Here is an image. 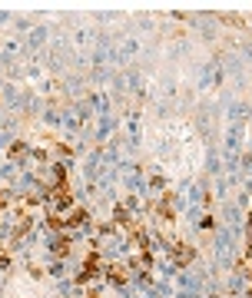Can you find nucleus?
<instances>
[{"instance_id":"nucleus-9","label":"nucleus","mask_w":252,"mask_h":298,"mask_svg":"<svg viewBox=\"0 0 252 298\" xmlns=\"http://www.w3.org/2000/svg\"><path fill=\"white\" fill-rule=\"evenodd\" d=\"M213 226H216L213 215H203V219H199V229H213Z\"/></svg>"},{"instance_id":"nucleus-10","label":"nucleus","mask_w":252,"mask_h":298,"mask_svg":"<svg viewBox=\"0 0 252 298\" xmlns=\"http://www.w3.org/2000/svg\"><path fill=\"white\" fill-rule=\"evenodd\" d=\"M83 298H100V291H87V295H83Z\"/></svg>"},{"instance_id":"nucleus-1","label":"nucleus","mask_w":252,"mask_h":298,"mask_svg":"<svg viewBox=\"0 0 252 298\" xmlns=\"http://www.w3.org/2000/svg\"><path fill=\"white\" fill-rule=\"evenodd\" d=\"M169 249H173V262H176L179 268H186L189 262L196 259V249H193V245H186V242H173Z\"/></svg>"},{"instance_id":"nucleus-4","label":"nucleus","mask_w":252,"mask_h":298,"mask_svg":"<svg viewBox=\"0 0 252 298\" xmlns=\"http://www.w3.org/2000/svg\"><path fill=\"white\" fill-rule=\"evenodd\" d=\"M130 239H133V245H136L140 252H150V236H146V229H143L140 222H136V229L130 232Z\"/></svg>"},{"instance_id":"nucleus-11","label":"nucleus","mask_w":252,"mask_h":298,"mask_svg":"<svg viewBox=\"0 0 252 298\" xmlns=\"http://www.w3.org/2000/svg\"><path fill=\"white\" fill-rule=\"evenodd\" d=\"M0 226H4V215H0Z\"/></svg>"},{"instance_id":"nucleus-6","label":"nucleus","mask_w":252,"mask_h":298,"mask_svg":"<svg viewBox=\"0 0 252 298\" xmlns=\"http://www.w3.org/2000/svg\"><path fill=\"white\" fill-rule=\"evenodd\" d=\"M83 222H87V209H83V205H77V209H70V215H67V226H83Z\"/></svg>"},{"instance_id":"nucleus-8","label":"nucleus","mask_w":252,"mask_h":298,"mask_svg":"<svg viewBox=\"0 0 252 298\" xmlns=\"http://www.w3.org/2000/svg\"><path fill=\"white\" fill-rule=\"evenodd\" d=\"M24 153H27V142H24V139H17L14 146H10V159H17V156H24Z\"/></svg>"},{"instance_id":"nucleus-5","label":"nucleus","mask_w":252,"mask_h":298,"mask_svg":"<svg viewBox=\"0 0 252 298\" xmlns=\"http://www.w3.org/2000/svg\"><path fill=\"white\" fill-rule=\"evenodd\" d=\"M70 249H73V242H70L67 236H60V239L53 242V255H56V259H67V255H70Z\"/></svg>"},{"instance_id":"nucleus-2","label":"nucleus","mask_w":252,"mask_h":298,"mask_svg":"<svg viewBox=\"0 0 252 298\" xmlns=\"http://www.w3.org/2000/svg\"><path fill=\"white\" fill-rule=\"evenodd\" d=\"M113 222H116L119 229H126V232H133V229H136V219H133V212L126 209V205H116V209H113Z\"/></svg>"},{"instance_id":"nucleus-7","label":"nucleus","mask_w":252,"mask_h":298,"mask_svg":"<svg viewBox=\"0 0 252 298\" xmlns=\"http://www.w3.org/2000/svg\"><path fill=\"white\" fill-rule=\"evenodd\" d=\"M47 226H50V229H56V232H60V229L67 226V219H63L60 212H50V215H47Z\"/></svg>"},{"instance_id":"nucleus-3","label":"nucleus","mask_w":252,"mask_h":298,"mask_svg":"<svg viewBox=\"0 0 252 298\" xmlns=\"http://www.w3.org/2000/svg\"><path fill=\"white\" fill-rule=\"evenodd\" d=\"M106 278H110L113 285H126V278H130V265H123V262H113V265L106 268Z\"/></svg>"}]
</instances>
